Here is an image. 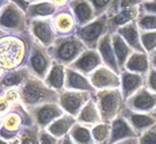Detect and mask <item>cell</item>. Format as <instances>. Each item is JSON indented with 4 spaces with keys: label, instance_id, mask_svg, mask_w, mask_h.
<instances>
[{
    "label": "cell",
    "instance_id": "cell-1",
    "mask_svg": "<svg viewBox=\"0 0 156 144\" xmlns=\"http://www.w3.org/2000/svg\"><path fill=\"white\" fill-rule=\"evenodd\" d=\"M1 73L26 65L29 53V32L1 34Z\"/></svg>",
    "mask_w": 156,
    "mask_h": 144
},
{
    "label": "cell",
    "instance_id": "cell-2",
    "mask_svg": "<svg viewBox=\"0 0 156 144\" xmlns=\"http://www.w3.org/2000/svg\"><path fill=\"white\" fill-rule=\"evenodd\" d=\"M21 90V102L26 107L43 105L48 102H58L59 93L50 88L44 83L43 79L30 76L23 85L20 87Z\"/></svg>",
    "mask_w": 156,
    "mask_h": 144
},
{
    "label": "cell",
    "instance_id": "cell-3",
    "mask_svg": "<svg viewBox=\"0 0 156 144\" xmlns=\"http://www.w3.org/2000/svg\"><path fill=\"white\" fill-rule=\"evenodd\" d=\"M32 125H34V121L27 107L22 102L15 104L11 107L9 111L1 115V138L12 141L18 138L22 128Z\"/></svg>",
    "mask_w": 156,
    "mask_h": 144
},
{
    "label": "cell",
    "instance_id": "cell-4",
    "mask_svg": "<svg viewBox=\"0 0 156 144\" xmlns=\"http://www.w3.org/2000/svg\"><path fill=\"white\" fill-rule=\"evenodd\" d=\"M48 49L54 60L65 66H69L87 48L78 39L76 34H71L66 36H58L55 43Z\"/></svg>",
    "mask_w": 156,
    "mask_h": 144
},
{
    "label": "cell",
    "instance_id": "cell-5",
    "mask_svg": "<svg viewBox=\"0 0 156 144\" xmlns=\"http://www.w3.org/2000/svg\"><path fill=\"white\" fill-rule=\"evenodd\" d=\"M96 101L104 123H108L121 114L125 108V99L121 88H107L96 92Z\"/></svg>",
    "mask_w": 156,
    "mask_h": 144
},
{
    "label": "cell",
    "instance_id": "cell-6",
    "mask_svg": "<svg viewBox=\"0 0 156 144\" xmlns=\"http://www.w3.org/2000/svg\"><path fill=\"white\" fill-rule=\"evenodd\" d=\"M26 12L9 0H1V34L28 33Z\"/></svg>",
    "mask_w": 156,
    "mask_h": 144
},
{
    "label": "cell",
    "instance_id": "cell-7",
    "mask_svg": "<svg viewBox=\"0 0 156 144\" xmlns=\"http://www.w3.org/2000/svg\"><path fill=\"white\" fill-rule=\"evenodd\" d=\"M51 55L49 53V49L47 46H42L40 42L33 39L29 34V53L26 62V66L34 77L40 79H46L47 74L52 65Z\"/></svg>",
    "mask_w": 156,
    "mask_h": 144
},
{
    "label": "cell",
    "instance_id": "cell-8",
    "mask_svg": "<svg viewBox=\"0 0 156 144\" xmlns=\"http://www.w3.org/2000/svg\"><path fill=\"white\" fill-rule=\"evenodd\" d=\"M107 20H108L107 14L105 13L96 18L86 26L77 27L75 34L78 36V39L84 43L87 49H97L100 39L105 34L108 33Z\"/></svg>",
    "mask_w": 156,
    "mask_h": 144
},
{
    "label": "cell",
    "instance_id": "cell-9",
    "mask_svg": "<svg viewBox=\"0 0 156 144\" xmlns=\"http://www.w3.org/2000/svg\"><path fill=\"white\" fill-rule=\"evenodd\" d=\"M28 32L33 39L40 42L42 46L50 48L58 37L56 28L54 25L52 16L48 18H36L29 20L28 22Z\"/></svg>",
    "mask_w": 156,
    "mask_h": 144
},
{
    "label": "cell",
    "instance_id": "cell-10",
    "mask_svg": "<svg viewBox=\"0 0 156 144\" xmlns=\"http://www.w3.org/2000/svg\"><path fill=\"white\" fill-rule=\"evenodd\" d=\"M27 111L30 114L34 125H37L40 129H47L55 120L65 114L64 109L58 102H48L34 107H27Z\"/></svg>",
    "mask_w": 156,
    "mask_h": 144
},
{
    "label": "cell",
    "instance_id": "cell-11",
    "mask_svg": "<svg viewBox=\"0 0 156 144\" xmlns=\"http://www.w3.org/2000/svg\"><path fill=\"white\" fill-rule=\"evenodd\" d=\"M96 93L87 91H73V90H64L59 93L58 104L64 109L65 113L70 114L77 118L78 114L82 108L86 105L89 100L94 97Z\"/></svg>",
    "mask_w": 156,
    "mask_h": 144
},
{
    "label": "cell",
    "instance_id": "cell-12",
    "mask_svg": "<svg viewBox=\"0 0 156 144\" xmlns=\"http://www.w3.org/2000/svg\"><path fill=\"white\" fill-rule=\"evenodd\" d=\"M126 107L139 113H153L156 108V93L143 86L125 101Z\"/></svg>",
    "mask_w": 156,
    "mask_h": 144
},
{
    "label": "cell",
    "instance_id": "cell-13",
    "mask_svg": "<svg viewBox=\"0 0 156 144\" xmlns=\"http://www.w3.org/2000/svg\"><path fill=\"white\" fill-rule=\"evenodd\" d=\"M93 87L99 90H107V88H119L121 87V77L120 74L113 71L108 66H99L96 71H93L89 76Z\"/></svg>",
    "mask_w": 156,
    "mask_h": 144
},
{
    "label": "cell",
    "instance_id": "cell-14",
    "mask_svg": "<svg viewBox=\"0 0 156 144\" xmlns=\"http://www.w3.org/2000/svg\"><path fill=\"white\" fill-rule=\"evenodd\" d=\"M101 65H104V62L97 49H86L73 63L69 65V67L89 77Z\"/></svg>",
    "mask_w": 156,
    "mask_h": 144
},
{
    "label": "cell",
    "instance_id": "cell-15",
    "mask_svg": "<svg viewBox=\"0 0 156 144\" xmlns=\"http://www.w3.org/2000/svg\"><path fill=\"white\" fill-rule=\"evenodd\" d=\"M52 19H54V25L58 36H66V35L75 34L78 27L76 18L69 5L59 7L57 13L52 16Z\"/></svg>",
    "mask_w": 156,
    "mask_h": 144
},
{
    "label": "cell",
    "instance_id": "cell-16",
    "mask_svg": "<svg viewBox=\"0 0 156 144\" xmlns=\"http://www.w3.org/2000/svg\"><path fill=\"white\" fill-rule=\"evenodd\" d=\"M121 115L129 122L139 136L146 130L150 129L151 127L156 125V116L151 113H139L132 111L125 106V108L121 111Z\"/></svg>",
    "mask_w": 156,
    "mask_h": 144
},
{
    "label": "cell",
    "instance_id": "cell-17",
    "mask_svg": "<svg viewBox=\"0 0 156 144\" xmlns=\"http://www.w3.org/2000/svg\"><path fill=\"white\" fill-rule=\"evenodd\" d=\"M132 137H139V135L129 122L120 114L111 122V137L108 144L118 143Z\"/></svg>",
    "mask_w": 156,
    "mask_h": 144
},
{
    "label": "cell",
    "instance_id": "cell-18",
    "mask_svg": "<svg viewBox=\"0 0 156 144\" xmlns=\"http://www.w3.org/2000/svg\"><path fill=\"white\" fill-rule=\"evenodd\" d=\"M76 18L78 27L89 25L96 19V12L89 0H70L68 4Z\"/></svg>",
    "mask_w": 156,
    "mask_h": 144
},
{
    "label": "cell",
    "instance_id": "cell-19",
    "mask_svg": "<svg viewBox=\"0 0 156 144\" xmlns=\"http://www.w3.org/2000/svg\"><path fill=\"white\" fill-rule=\"evenodd\" d=\"M65 90H73V91H87L96 93L97 90L93 87L90 79L80 72L73 70L66 66L65 70Z\"/></svg>",
    "mask_w": 156,
    "mask_h": 144
},
{
    "label": "cell",
    "instance_id": "cell-20",
    "mask_svg": "<svg viewBox=\"0 0 156 144\" xmlns=\"http://www.w3.org/2000/svg\"><path fill=\"white\" fill-rule=\"evenodd\" d=\"M121 77V91L124 95L125 101L127 99L132 97L135 92H137L140 88H142L143 86H146V77L135 73V72H130L128 70H122L120 73Z\"/></svg>",
    "mask_w": 156,
    "mask_h": 144
},
{
    "label": "cell",
    "instance_id": "cell-21",
    "mask_svg": "<svg viewBox=\"0 0 156 144\" xmlns=\"http://www.w3.org/2000/svg\"><path fill=\"white\" fill-rule=\"evenodd\" d=\"M97 50L99 51L101 58H103L104 65L108 66L113 71H115L117 73L120 74L121 70H120V66L118 64L115 53H114L113 44H112V34H105L104 36L100 39L99 43H98Z\"/></svg>",
    "mask_w": 156,
    "mask_h": 144
},
{
    "label": "cell",
    "instance_id": "cell-22",
    "mask_svg": "<svg viewBox=\"0 0 156 144\" xmlns=\"http://www.w3.org/2000/svg\"><path fill=\"white\" fill-rule=\"evenodd\" d=\"M33 76L29 69L26 65L20 66L11 71L1 73V90H6L11 87H21Z\"/></svg>",
    "mask_w": 156,
    "mask_h": 144
},
{
    "label": "cell",
    "instance_id": "cell-23",
    "mask_svg": "<svg viewBox=\"0 0 156 144\" xmlns=\"http://www.w3.org/2000/svg\"><path fill=\"white\" fill-rule=\"evenodd\" d=\"M140 14H141V8H140V5H137V6L130 7L126 11H122V12L115 14L113 16H110V18L107 16L108 18V20H107L108 33H115L119 28L135 21L140 16Z\"/></svg>",
    "mask_w": 156,
    "mask_h": 144
},
{
    "label": "cell",
    "instance_id": "cell-24",
    "mask_svg": "<svg viewBox=\"0 0 156 144\" xmlns=\"http://www.w3.org/2000/svg\"><path fill=\"white\" fill-rule=\"evenodd\" d=\"M115 33L119 34L134 51L146 53V50L142 46V42H141V32L137 27L136 20L130 22V23L125 25L121 28H119Z\"/></svg>",
    "mask_w": 156,
    "mask_h": 144
},
{
    "label": "cell",
    "instance_id": "cell-25",
    "mask_svg": "<svg viewBox=\"0 0 156 144\" xmlns=\"http://www.w3.org/2000/svg\"><path fill=\"white\" fill-rule=\"evenodd\" d=\"M77 122L83 123L85 125H90V127H93V125L103 122L100 111H99V108H98L97 101H96V94L82 108V111H80V113L78 114L77 116Z\"/></svg>",
    "mask_w": 156,
    "mask_h": 144
},
{
    "label": "cell",
    "instance_id": "cell-26",
    "mask_svg": "<svg viewBox=\"0 0 156 144\" xmlns=\"http://www.w3.org/2000/svg\"><path fill=\"white\" fill-rule=\"evenodd\" d=\"M65 70H66V66L58 63V62H56V60H54L51 67L49 70V73L47 74L46 79H44V83L50 88L57 91L58 93L64 91Z\"/></svg>",
    "mask_w": 156,
    "mask_h": 144
},
{
    "label": "cell",
    "instance_id": "cell-27",
    "mask_svg": "<svg viewBox=\"0 0 156 144\" xmlns=\"http://www.w3.org/2000/svg\"><path fill=\"white\" fill-rule=\"evenodd\" d=\"M150 67L151 66H150L149 55L147 53H139V51H134L132 53L125 64V70L140 73L144 77H147Z\"/></svg>",
    "mask_w": 156,
    "mask_h": 144
},
{
    "label": "cell",
    "instance_id": "cell-28",
    "mask_svg": "<svg viewBox=\"0 0 156 144\" xmlns=\"http://www.w3.org/2000/svg\"><path fill=\"white\" fill-rule=\"evenodd\" d=\"M76 122H77V118L68 113H65L63 116L55 120L51 125L47 128V130L49 131L52 136H55L58 139H62L66 135H69L71 128Z\"/></svg>",
    "mask_w": 156,
    "mask_h": 144
},
{
    "label": "cell",
    "instance_id": "cell-29",
    "mask_svg": "<svg viewBox=\"0 0 156 144\" xmlns=\"http://www.w3.org/2000/svg\"><path fill=\"white\" fill-rule=\"evenodd\" d=\"M112 44L115 53L118 64L120 66V70L122 71L125 69V64L130 57V55L134 53V50L128 46V43L125 41L118 33L112 34Z\"/></svg>",
    "mask_w": 156,
    "mask_h": 144
},
{
    "label": "cell",
    "instance_id": "cell-30",
    "mask_svg": "<svg viewBox=\"0 0 156 144\" xmlns=\"http://www.w3.org/2000/svg\"><path fill=\"white\" fill-rule=\"evenodd\" d=\"M59 7L54 5L50 1H42V2H36V4H30L27 8L26 15L28 21L36 18H48V16H54L57 13Z\"/></svg>",
    "mask_w": 156,
    "mask_h": 144
},
{
    "label": "cell",
    "instance_id": "cell-31",
    "mask_svg": "<svg viewBox=\"0 0 156 144\" xmlns=\"http://www.w3.org/2000/svg\"><path fill=\"white\" fill-rule=\"evenodd\" d=\"M70 137L76 144H94L92 136V127L76 122L69 132Z\"/></svg>",
    "mask_w": 156,
    "mask_h": 144
},
{
    "label": "cell",
    "instance_id": "cell-32",
    "mask_svg": "<svg viewBox=\"0 0 156 144\" xmlns=\"http://www.w3.org/2000/svg\"><path fill=\"white\" fill-rule=\"evenodd\" d=\"M92 136L94 139V144H108L111 137V125L101 122L93 125Z\"/></svg>",
    "mask_w": 156,
    "mask_h": 144
},
{
    "label": "cell",
    "instance_id": "cell-33",
    "mask_svg": "<svg viewBox=\"0 0 156 144\" xmlns=\"http://www.w3.org/2000/svg\"><path fill=\"white\" fill-rule=\"evenodd\" d=\"M142 1H144V0H113L110 4L106 14L110 18V16H113V15L120 13L122 11L128 9L130 7L141 5Z\"/></svg>",
    "mask_w": 156,
    "mask_h": 144
},
{
    "label": "cell",
    "instance_id": "cell-34",
    "mask_svg": "<svg viewBox=\"0 0 156 144\" xmlns=\"http://www.w3.org/2000/svg\"><path fill=\"white\" fill-rule=\"evenodd\" d=\"M137 27L141 32L156 30V15L155 14L141 13L136 19Z\"/></svg>",
    "mask_w": 156,
    "mask_h": 144
},
{
    "label": "cell",
    "instance_id": "cell-35",
    "mask_svg": "<svg viewBox=\"0 0 156 144\" xmlns=\"http://www.w3.org/2000/svg\"><path fill=\"white\" fill-rule=\"evenodd\" d=\"M141 42L147 53L154 51L156 49V30L141 32Z\"/></svg>",
    "mask_w": 156,
    "mask_h": 144
},
{
    "label": "cell",
    "instance_id": "cell-36",
    "mask_svg": "<svg viewBox=\"0 0 156 144\" xmlns=\"http://www.w3.org/2000/svg\"><path fill=\"white\" fill-rule=\"evenodd\" d=\"M1 97L12 106L19 104L22 100L20 87H11V88H6V90H1Z\"/></svg>",
    "mask_w": 156,
    "mask_h": 144
},
{
    "label": "cell",
    "instance_id": "cell-37",
    "mask_svg": "<svg viewBox=\"0 0 156 144\" xmlns=\"http://www.w3.org/2000/svg\"><path fill=\"white\" fill-rule=\"evenodd\" d=\"M92 4V6L94 8V12H96V16H100L107 12L110 4L113 0H89Z\"/></svg>",
    "mask_w": 156,
    "mask_h": 144
},
{
    "label": "cell",
    "instance_id": "cell-38",
    "mask_svg": "<svg viewBox=\"0 0 156 144\" xmlns=\"http://www.w3.org/2000/svg\"><path fill=\"white\" fill-rule=\"evenodd\" d=\"M140 144H156V125L146 130L139 136Z\"/></svg>",
    "mask_w": 156,
    "mask_h": 144
},
{
    "label": "cell",
    "instance_id": "cell-39",
    "mask_svg": "<svg viewBox=\"0 0 156 144\" xmlns=\"http://www.w3.org/2000/svg\"><path fill=\"white\" fill-rule=\"evenodd\" d=\"M58 138L52 136L47 129H40L39 130V143L40 144H57Z\"/></svg>",
    "mask_w": 156,
    "mask_h": 144
},
{
    "label": "cell",
    "instance_id": "cell-40",
    "mask_svg": "<svg viewBox=\"0 0 156 144\" xmlns=\"http://www.w3.org/2000/svg\"><path fill=\"white\" fill-rule=\"evenodd\" d=\"M146 87L149 88L151 92L156 93V70L154 67H150L149 72L146 77Z\"/></svg>",
    "mask_w": 156,
    "mask_h": 144
},
{
    "label": "cell",
    "instance_id": "cell-41",
    "mask_svg": "<svg viewBox=\"0 0 156 144\" xmlns=\"http://www.w3.org/2000/svg\"><path fill=\"white\" fill-rule=\"evenodd\" d=\"M141 13L155 14L156 15V1L155 0H144L140 5Z\"/></svg>",
    "mask_w": 156,
    "mask_h": 144
},
{
    "label": "cell",
    "instance_id": "cell-42",
    "mask_svg": "<svg viewBox=\"0 0 156 144\" xmlns=\"http://www.w3.org/2000/svg\"><path fill=\"white\" fill-rule=\"evenodd\" d=\"M9 1H12V2H14V4H16V5H18L22 11H25V12L27 11V8L29 7V4L27 2V0H9Z\"/></svg>",
    "mask_w": 156,
    "mask_h": 144
},
{
    "label": "cell",
    "instance_id": "cell-43",
    "mask_svg": "<svg viewBox=\"0 0 156 144\" xmlns=\"http://www.w3.org/2000/svg\"><path fill=\"white\" fill-rule=\"evenodd\" d=\"M114 144H140V143H139V137H132V138L124 139V141H120V142Z\"/></svg>",
    "mask_w": 156,
    "mask_h": 144
},
{
    "label": "cell",
    "instance_id": "cell-44",
    "mask_svg": "<svg viewBox=\"0 0 156 144\" xmlns=\"http://www.w3.org/2000/svg\"><path fill=\"white\" fill-rule=\"evenodd\" d=\"M148 55H149L150 66L154 67V69L156 70V49L154 50V51H151L150 53H148Z\"/></svg>",
    "mask_w": 156,
    "mask_h": 144
},
{
    "label": "cell",
    "instance_id": "cell-45",
    "mask_svg": "<svg viewBox=\"0 0 156 144\" xmlns=\"http://www.w3.org/2000/svg\"><path fill=\"white\" fill-rule=\"evenodd\" d=\"M50 2H52L54 5H56L57 7H63L66 5V2H69V0H49Z\"/></svg>",
    "mask_w": 156,
    "mask_h": 144
},
{
    "label": "cell",
    "instance_id": "cell-46",
    "mask_svg": "<svg viewBox=\"0 0 156 144\" xmlns=\"http://www.w3.org/2000/svg\"><path fill=\"white\" fill-rule=\"evenodd\" d=\"M62 144H76L73 141H72V138L70 137V135H66L64 138H63V142Z\"/></svg>",
    "mask_w": 156,
    "mask_h": 144
},
{
    "label": "cell",
    "instance_id": "cell-47",
    "mask_svg": "<svg viewBox=\"0 0 156 144\" xmlns=\"http://www.w3.org/2000/svg\"><path fill=\"white\" fill-rule=\"evenodd\" d=\"M44 0H27V2L30 5V4H36V2H42Z\"/></svg>",
    "mask_w": 156,
    "mask_h": 144
},
{
    "label": "cell",
    "instance_id": "cell-48",
    "mask_svg": "<svg viewBox=\"0 0 156 144\" xmlns=\"http://www.w3.org/2000/svg\"><path fill=\"white\" fill-rule=\"evenodd\" d=\"M9 144H20L19 137H18V138H14V139H12V141L9 142Z\"/></svg>",
    "mask_w": 156,
    "mask_h": 144
},
{
    "label": "cell",
    "instance_id": "cell-49",
    "mask_svg": "<svg viewBox=\"0 0 156 144\" xmlns=\"http://www.w3.org/2000/svg\"><path fill=\"white\" fill-rule=\"evenodd\" d=\"M151 114H153V115H155V116H156V108H155V109H154V111H153Z\"/></svg>",
    "mask_w": 156,
    "mask_h": 144
},
{
    "label": "cell",
    "instance_id": "cell-50",
    "mask_svg": "<svg viewBox=\"0 0 156 144\" xmlns=\"http://www.w3.org/2000/svg\"><path fill=\"white\" fill-rule=\"evenodd\" d=\"M62 142H63V138H62V139H59L58 143H57V144H62Z\"/></svg>",
    "mask_w": 156,
    "mask_h": 144
},
{
    "label": "cell",
    "instance_id": "cell-51",
    "mask_svg": "<svg viewBox=\"0 0 156 144\" xmlns=\"http://www.w3.org/2000/svg\"><path fill=\"white\" fill-rule=\"evenodd\" d=\"M35 144H40V143H39V139H37V141H36V143H35Z\"/></svg>",
    "mask_w": 156,
    "mask_h": 144
},
{
    "label": "cell",
    "instance_id": "cell-52",
    "mask_svg": "<svg viewBox=\"0 0 156 144\" xmlns=\"http://www.w3.org/2000/svg\"><path fill=\"white\" fill-rule=\"evenodd\" d=\"M69 1H70V0H69Z\"/></svg>",
    "mask_w": 156,
    "mask_h": 144
},
{
    "label": "cell",
    "instance_id": "cell-53",
    "mask_svg": "<svg viewBox=\"0 0 156 144\" xmlns=\"http://www.w3.org/2000/svg\"><path fill=\"white\" fill-rule=\"evenodd\" d=\"M155 1H156V0H155Z\"/></svg>",
    "mask_w": 156,
    "mask_h": 144
}]
</instances>
